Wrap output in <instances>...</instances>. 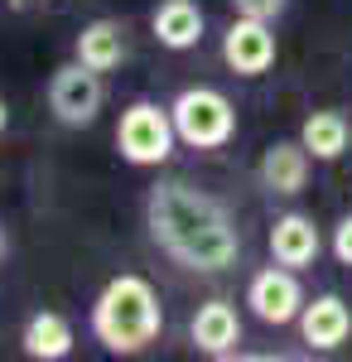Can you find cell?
<instances>
[{
    "instance_id": "9a60e30c",
    "label": "cell",
    "mask_w": 352,
    "mask_h": 362,
    "mask_svg": "<svg viewBox=\"0 0 352 362\" xmlns=\"http://www.w3.org/2000/svg\"><path fill=\"white\" fill-rule=\"evenodd\" d=\"M348 116L333 112V107H324V112H314L304 126H299V140H304V150L314 155V160H324V165H333L343 150H348Z\"/></svg>"
},
{
    "instance_id": "3957f363",
    "label": "cell",
    "mask_w": 352,
    "mask_h": 362,
    "mask_svg": "<svg viewBox=\"0 0 352 362\" xmlns=\"http://www.w3.org/2000/svg\"><path fill=\"white\" fill-rule=\"evenodd\" d=\"M169 116H174L179 140L193 145V150H222L237 136V107L217 87H184L169 102Z\"/></svg>"
},
{
    "instance_id": "8fae6325",
    "label": "cell",
    "mask_w": 352,
    "mask_h": 362,
    "mask_svg": "<svg viewBox=\"0 0 352 362\" xmlns=\"http://www.w3.org/2000/svg\"><path fill=\"white\" fill-rule=\"evenodd\" d=\"M189 338H193V348L208 353V358H232L237 343H242V319H237V309L227 305V300H208L193 314Z\"/></svg>"
},
{
    "instance_id": "52a82bcc",
    "label": "cell",
    "mask_w": 352,
    "mask_h": 362,
    "mask_svg": "<svg viewBox=\"0 0 352 362\" xmlns=\"http://www.w3.org/2000/svg\"><path fill=\"white\" fill-rule=\"evenodd\" d=\"M222 58H227V68L242 73V78L271 73V63H275V29H271V20H246V15H237L232 29L222 34Z\"/></svg>"
},
{
    "instance_id": "9c48e42d",
    "label": "cell",
    "mask_w": 352,
    "mask_h": 362,
    "mask_svg": "<svg viewBox=\"0 0 352 362\" xmlns=\"http://www.w3.org/2000/svg\"><path fill=\"white\" fill-rule=\"evenodd\" d=\"M309 150H304V140H275L271 150L261 155V189L275 198H295L304 194V184H309Z\"/></svg>"
},
{
    "instance_id": "6da1fadb",
    "label": "cell",
    "mask_w": 352,
    "mask_h": 362,
    "mask_svg": "<svg viewBox=\"0 0 352 362\" xmlns=\"http://www.w3.org/2000/svg\"><path fill=\"white\" fill-rule=\"evenodd\" d=\"M145 223H150L155 247L198 276H217V271L237 266V256H242V232L232 223V213L213 194L193 189L184 179H160L150 189Z\"/></svg>"
},
{
    "instance_id": "d6986e66",
    "label": "cell",
    "mask_w": 352,
    "mask_h": 362,
    "mask_svg": "<svg viewBox=\"0 0 352 362\" xmlns=\"http://www.w3.org/2000/svg\"><path fill=\"white\" fill-rule=\"evenodd\" d=\"M0 256H5V227H0Z\"/></svg>"
},
{
    "instance_id": "e0dca14e",
    "label": "cell",
    "mask_w": 352,
    "mask_h": 362,
    "mask_svg": "<svg viewBox=\"0 0 352 362\" xmlns=\"http://www.w3.org/2000/svg\"><path fill=\"white\" fill-rule=\"evenodd\" d=\"M333 256H338L343 266H352V213L333 227Z\"/></svg>"
},
{
    "instance_id": "7c38bea8",
    "label": "cell",
    "mask_w": 352,
    "mask_h": 362,
    "mask_svg": "<svg viewBox=\"0 0 352 362\" xmlns=\"http://www.w3.org/2000/svg\"><path fill=\"white\" fill-rule=\"evenodd\" d=\"M73 324L63 319V314H54V309H39V314H29L25 334H20V348H25V358L34 362H63L68 353H73Z\"/></svg>"
},
{
    "instance_id": "ac0fdd59",
    "label": "cell",
    "mask_w": 352,
    "mask_h": 362,
    "mask_svg": "<svg viewBox=\"0 0 352 362\" xmlns=\"http://www.w3.org/2000/svg\"><path fill=\"white\" fill-rule=\"evenodd\" d=\"M10 126V107H5V97H0V131Z\"/></svg>"
},
{
    "instance_id": "7a4b0ae2",
    "label": "cell",
    "mask_w": 352,
    "mask_h": 362,
    "mask_svg": "<svg viewBox=\"0 0 352 362\" xmlns=\"http://www.w3.org/2000/svg\"><path fill=\"white\" fill-rule=\"evenodd\" d=\"M164 329V305L160 290L145 276H111L92 305V334L97 343L116 353V358H131L145 353Z\"/></svg>"
},
{
    "instance_id": "ba28073f",
    "label": "cell",
    "mask_w": 352,
    "mask_h": 362,
    "mask_svg": "<svg viewBox=\"0 0 352 362\" xmlns=\"http://www.w3.org/2000/svg\"><path fill=\"white\" fill-rule=\"evenodd\" d=\"M299 334L309 348L319 353H333L352 338V309L343 295H319V300H304L299 309Z\"/></svg>"
},
{
    "instance_id": "5b68a950",
    "label": "cell",
    "mask_w": 352,
    "mask_h": 362,
    "mask_svg": "<svg viewBox=\"0 0 352 362\" xmlns=\"http://www.w3.org/2000/svg\"><path fill=\"white\" fill-rule=\"evenodd\" d=\"M102 102H107V87H102L97 68H87L82 58L54 68V78H49V112L63 126H92L97 112H102Z\"/></svg>"
},
{
    "instance_id": "277c9868",
    "label": "cell",
    "mask_w": 352,
    "mask_h": 362,
    "mask_svg": "<svg viewBox=\"0 0 352 362\" xmlns=\"http://www.w3.org/2000/svg\"><path fill=\"white\" fill-rule=\"evenodd\" d=\"M174 116L155 107V102H131L126 112H121V126H116V150H121V160L136 169H155L164 165L169 155H174Z\"/></svg>"
},
{
    "instance_id": "30bf717a",
    "label": "cell",
    "mask_w": 352,
    "mask_h": 362,
    "mask_svg": "<svg viewBox=\"0 0 352 362\" xmlns=\"http://www.w3.org/2000/svg\"><path fill=\"white\" fill-rule=\"evenodd\" d=\"M319 251H324V237H319V223H314L309 213H285V218H275V227H271V256L280 261V266L304 271V266L319 261Z\"/></svg>"
},
{
    "instance_id": "5bb4252c",
    "label": "cell",
    "mask_w": 352,
    "mask_h": 362,
    "mask_svg": "<svg viewBox=\"0 0 352 362\" xmlns=\"http://www.w3.org/2000/svg\"><path fill=\"white\" fill-rule=\"evenodd\" d=\"M78 58L87 68H97V73L121 68V58H126V25L121 20H92L78 34Z\"/></svg>"
},
{
    "instance_id": "8992f818",
    "label": "cell",
    "mask_w": 352,
    "mask_h": 362,
    "mask_svg": "<svg viewBox=\"0 0 352 362\" xmlns=\"http://www.w3.org/2000/svg\"><path fill=\"white\" fill-rule=\"evenodd\" d=\"M246 305H251V314L261 319V324H271V329H280V324H295L299 309H304V290H299V280L290 266H266V271H256L251 276V285H246Z\"/></svg>"
},
{
    "instance_id": "2e32d148",
    "label": "cell",
    "mask_w": 352,
    "mask_h": 362,
    "mask_svg": "<svg viewBox=\"0 0 352 362\" xmlns=\"http://www.w3.org/2000/svg\"><path fill=\"white\" fill-rule=\"evenodd\" d=\"M232 10L246 15V20H275L285 10V0H232Z\"/></svg>"
},
{
    "instance_id": "4fadbf2b",
    "label": "cell",
    "mask_w": 352,
    "mask_h": 362,
    "mask_svg": "<svg viewBox=\"0 0 352 362\" xmlns=\"http://www.w3.org/2000/svg\"><path fill=\"white\" fill-rule=\"evenodd\" d=\"M150 29H155V39L164 49L184 54V49H193L203 39V10L193 0H160L155 15H150Z\"/></svg>"
}]
</instances>
